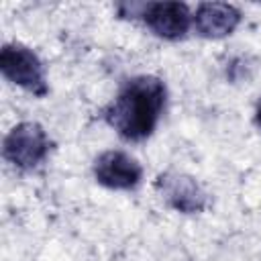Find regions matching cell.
<instances>
[{
  "instance_id": "cell-2",
  "label": "cell",
  "mask_w": 261,
  "mask_h": 261,
  "mask_svg": "<svg viewBox=\"0 0 261 261\" xmlns=\"http://www.w3.org/2000/svg\"><path fill=\"white\" fill-rule=\"evenodd\" d=\"M0 71L2 75L20 86L22 90L31 92L33 96L43 98L47 94V77L45 67L35 51H31L24 45L8 43L0 51Z\"/></svg>"
},
{
  "instance_id": "cell-8",
  "label": "cell",
  "mask_w": 261,
  "mask_h": 261,
  "mask_svg": "<svg viewBox=\"0 0 261 261\" xmlns=\"http://www.w3.org/2000/svg\"><path fill=\"white\" fill-rule=\"evenodd\" d=\"M255 122H257V126L261 128V100H259V104H257V110H255Z\"/></svg>"
},
{
  "instance_id": "cell-6",
  "label": "cell",
  "mask_w": 261,
  "mask_h": 261,
  "mask_svg": "<svg viewBox=\"0 0 261 261\" xmlns=\"http://www.w3.org/2000/svg\"><path fill=\"white\" fill-rule=\"evenodd\" d=\"M157 188L161 192V196L165 198V202L184 214H196L202 212L208 204V196L204 192V188L186 173H163L157 179Z\"/></svg>"
},
{
  "instance_id": "cell-3",
  "label": "cell",
  "mask_w": 261,
  "mask_h": 261,
  "mask_svg": "<svg viewBox=\"0 0 261 261\" xmlns=\"http://www.w3.org/2000/svg\"><path fill=\"white\" fill-rule=\"evenodd\" d=\"M51 149L45 128L37 122H20L8 130L2 143V155L18 169L37 167Z\"/></svg>"
},
{
  "instance_id": "cell-7",
  "label": "cell",
  "mask_w": 261,
  "mask_h": 261,
  "mask_svg": "<svg viewBox=\"0 0 261 261\" xmlns=\"http://www.w3.org/2000/svg\"><path fill=\"white\" fill-rule=\"evenodd\" d=\"M241 22V12L237 6L226 2H204L196 8L192 18L198 35L206 39H222L228 37Z\"/></svg>"
},
{
  "instance_id": "cell-4",
  "label": "cell",
  "mask_w": 261,
  "mask_h": 261,
  "mask_svg": "<svg viewBox=\"0 0 261 261\" xmlns=\"http://www.w3.org/2000/svg\"><path fill=\"white\" fill-rule=\"evenodd\" d=\"M190 8L184 2H145L141 20L161 39H184L192 24Z\"/></svg>"
},
{
  "instance_id": "cell-5",
  "label": "cell",
  "mask_w": 261,
  "mask_h": 261,
  "mask_svg": "<svg viewBox=\"0 0 261 261\" xmlns=\"http://www.w3.org/2000/svg\"><path fill=\"white\" fill-rule=\"evenodd\" d=\"M94 177L110 190H133L143 177V167L124 151H104L94 161Z\"/></svg>"
},
{
  "instance_id": "cell-1",
  "label": "cell",
  "mask_w": 261,
  "mask_h": 261,
  "mask_svg": "<svg viewBox=\"0 0 261 261\" xmlns=\"http://www.w3.org/2000/svg\"><path fill=\"white\" fill-rule=\"evenodd\" d=\"M165 84L155 75L128 80L104 112L106 122L130 143L153 135L165 106Z\"/></svg>"
}]
</instances>
